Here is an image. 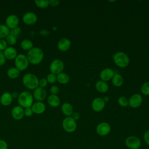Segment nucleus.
<instances>
[{"label":"nucleus","instance_id":"1","mask_svg":"<svg viewBox=\"0 0 149 149\" xmlns=\"http://www.w3.org/2000/svg\"><path fill=\"white\" fill-rule=\"evenodd\" d=\"M26 56L29 63L33 65H38L42 62L44 58V52L41 48L33 47L27 52Z\"/></svg>","mask_w":149,"mask_h":149},{"label":"nucleus","instance_id":"2","mask_svg":"<svg viewBox=\"0 0 149 149\" xmlns=\"http://www.w3.org/2000/svg\"><path fill=\"white\" fill-rule=\"evenodd\" d=\"M34 98L33 94L29 91H23L19 94L17 98V101L19 105L21 106L23 108H27L31 107L33 104Z\"/></svg>","mask_w":149,"mask_h":149},{"label":"nucleus","instance_id":"3","mask_svg":"<svg viewBox=\"0 0 149 149\" xmlns=\"http://www.w3.org/2000/svg\"><path fill=\"white\" fill-rule=\"evenodd\" d=\"M22 82L24 86L30 90H34L38 87L39 79L37 76L32 73H27L22 77Z\"/></svg>","mask_w":149,"mask_h":149},{"label":"nucleus","instance_id":"4","mask_svg":"<svg viewBox=\"0 0 149 149\" xmlns=\"http://www.w3.org/2000/svg\"><path fill=\"white\" fill-rule=\"evenodd\" d=\"M114 63L119 68H124L129 64V58L127 55L123 52H118L112 56Z\"/></svg>","mask_w":149,"mask_h":149},{"label":"nucleus","instance_id":"5","mask_svg":"<svg viewBox=\"0 0 149 149\" xmlns=\"http://www.w3.org/2000/svg\"><path fill=\"white\" fill-rule=\"evenodd\" d=\"M15 65L16 68L20 71L26 69L29 65L27 56L23 54H17L15 59Z\"/></svg>","mask_w":149,"mask_h":149},{"label":"nucleus","instance_id":"6","mask_svg":"<svg viewBox=\"0 0 149 149\" xmlns=\"http://www.w3.org/2000/svg\"><path fill=\"white\" fill-rule=\"evenodd\" d=\"M63 130L69 133H73L77 129V123L71 116L66 117L62 122Z\"/></svg>","mask_w":149,"mask_h":149},{"label":"nucleus","instance_id":"7","mask_svg":"<svg viewBox=\"0 0 149 149\" xmlns=\"http://www.w3.org/2000/svg\"><path fill=\"white\" fill-rule=\"evenodd\" d=\"M64 66V63L62 60L59 59H55L51 62L49 68L51 73L57 75L63 72Z\"/></svg>","mask_w":149,"mask_h":149},{"label":"nucleus","instance_id":"8","mask_svg":"<svg viewBox=\"0 0 149 149\" xmlns=\"http://www.w3.org/2000/svg\"><path fill=\"white\" fill-rule=\"evenodd\" d=\"M125 143L129 149H140L141 144L140 139L136 136H130L126 137Z\"/></svg>","mask_w":149,"mask_h":149},{"label":"nucleus","instance_id":"9","mask_svg":"<svg viewBox=\"0 0 149 149\" xmlns=\"http://www.w3.org/2000/svg\"><path fill=\"white\" fill-rule=\"evenodd\" d=\"M110 125L105 122H100L97 125L95 128L97 133L100 136H105L109 134L111 132Z\"/></svg>","mask_w":149,"mask_h":149},{"label":"nucleus","instance_id":"10","mask_svg":"<svg viewBox=\"0 0 149 149\" xmlns=\"http://www.w3.org/2000/svg\"><path fill=\"white\" fill-rule=\"evenodd\" d=\"M5 23V25L10 30L19 26V19L17 15L10 14L6 18Z\"/></svg>","mask_w":149,"mask_h":149},{"label":"nucleus","instance_id":"11","mask_svg":"<svg viewBox=\"0 0 149 149\" xmlns=\"http://www.w3.org/2000/svg\"><path fill=\"white\" fill-rule=\"evenodd\" d=\"M37 16L33 12H27L22 16L23 22L27 25H33L37 21Z\"/></svg>","mask_w":149,"mask_h":149},{"label":"nucleus","instance_id":"12","mask_svg":"<svg viewBox=\"0 0 149 149\" xmlns=\"http://www.w3.org/2000/svg\"><path fill=\"white\" fill-rule=\"evenodd\" d=\"M143 102L142 96L140 94H134L132 95L128 100V105L133 108L139 107Z\"/></svg>","mask_w":149,"mask_h":149},{"label":"nucleus","instance_id":"13","mask_svg":"<svg viewBox=\"0 0 149 149\" xmlns=\"http://www.w3.org/2000/svg\"><path fill=\"white\" fill-rule=\"evenodd\" d=\"M105 102L103 98L97 97L94 98L91 102V108L93 110L96 112H100L102 111L105 108Z\"/></svg>","mask_w":149,"mask_h":149},{"label":"nucleus","instance_id":"14","mask_svg":"<svg viewBox=\"0 0 149 149\" xmlns=\"http://www.w3.org/2000/svg\"><path fill=\"white\" fill-rule=\"evenodd\" d=\"M33 96L37 101H42L46 98L47 91L44 88L38 86L34 90Z\"/></svg>","mask_w":149,"mask_h":149},{"label":"nucleus","instance_id":"15","mask_svg":"<svg viewBox=\"0 0 149 149\" xmlns=\"http://www.w3.org/2000/svg\"><path fill=\"white\" fill-rule=\"evenodd\" d=\"M114 74L115 72L112 69L107 68L101 71L100 73V77L101 80L107 82L110 80H112Z\"/></svg>","mask_w":149,"mask_h":149},{"label":"nucleus","instance_id":"16","mask_svg":"<svg viewBox=\"0 0 149 149\" xmlns=\"http://www.w3.org/2000/svg\"><path fill=\"white\" fill-rule=\"evenodd\" d=\"M11 115L12 118L17 120L22 119L24 116V108L20 105L15 106L11 111Z\"/></svg>","mask_w":149,"mask_h":149},{"label":"nucleus","instance_id":"17","mask_svg":"<svg viewBox=\"0 0 149 149\" xmlns=\"http://www.w3.org/2000/svg\"><path fill=\"white\" fill-rule=\"evenodd\" d=\"M57 47L58 49L61 51H66L71 47V41L67 38H62L58 42Z\"/></svg>","mask_w":149,"mask_h":149},{"label":"nucleus","instance_id":"18","mask_svg":"<svg viewBox=\"0 0 149 149\" xmlns=\"http://www.w3.org/2000/svg\"><path fill=\"white\" fill-rule=\"evenodd\" d=\"M6 59L9 60L15 59L17 55V52L15 48L12 46H8L7 48L3 51Z\"/></svg>","mask_w":149,"mask_h":149},{"label":"nucleus","instance_id":"19","mask_svg":"<svg viewBox=\"0 0 149 149\" xmlns=\"http://www.w3.org/2000/svg\"><path fill=\"white\" fill-rule=\"evenodd\" d=\"M31 109L34 113L41 114L45 111V105L42 101H36L33 103L31 106Z\"/></svg>","mask_w":149,"mask_h":149},{"label":"nucleus","instance_id":"20","mask_svg":"<svg viewBox=\"0 0 149 149\" xmlns=\"http://www.w3.org/2000/svg\"><path fill=\"white\" fill-rule=\"evenodd\" d=\"M13 100L11 93L9 92L3 93L0 97V102L3 106H8L11 104Z\"/></svg>","mask_w":149,"mask_h":149},{"label":"nucleus","instance_id":"21","mask_svg":"<svg viewBox=\"0 0 149 149\" xmlns=\"http://www.w3.org/2000/svg\"><path fill=\"white\" fill-rule=\"evenodd\" d=\"M61 111L66 117L71 116L73 113V108L70 103L65 102L61 106Z\"/></svg>","mask_w":149,"mask_h":149},{"label":"nucleus","instance_id":"22","mask_svg":"<svg viewBox=\"0 0 149 149\" xmlns=\"http://www.w3.org/2000/svg\"><path fill=\"white\" fill-rule=\"evenodd\" d=\"M95 87L96 90L101 93H105L108 91L109 87L107 82L102 80H98L95 83Z\"/></svg>","mask_w":149,"mask_h":149},{"label":"nucleus","instance_id":"23","mask_svg":"<svg viewBox=\"0 0 149 149\" xmlns=\"http://www.w3.org/2000/svg\"><path fill=\"white\" fill-rule=\"evenodd\" d=\"M47 102L48 104L52 107H57L59 105L61 100L57 95L51 94L48 97Z\"/></svg>","mask_w":149,"mask_h":149},{"label":"nucleus","instance_id":"24","mask_svg":"<svg viewBox=\"0 0 149 149\" xmlns=\"http://www.w3.org/2000/svg\"><path fill=\"white\" fill-rule=\"evenodd\" d=\"M112 83L115 87H120L123 83V78L119 73H115L112 79Z\"/></svg>","mask_w":149,"mask_h":149},{"label":"nucleus","instance_id":"25","mask_svg":"<svg viewBox=\"0 0 149 149\" xmlns=\"http://www.w3.org/2000/svg\"><path fill=\"white\" fill-rule=\"evenodd\" d=\"M20 71L16 67H12L8 69L6 72L7 76L10 79H16L20 75Z\"/></svg>","mask_w":149,"mask_h":149},{"label":"nucleus","instance_id":"26","mask_svg":"<svg viewBox=\"0 0 149 149\" xmlns=\"http://www.w3.org/2000/svg\"><path fill=\"white\" fill-rule=\"evenodd\" d=\"M70 80L69 75L64 72H62L56 75V80L62 84H67Z\"/></svg>","mask_w":149,"mask_h":149},{"label":"nucleus","instance_id":"27","mask_svg":"<svg viewBox=\"0 0 149 149\" xmlns=\"http://www.w3.org/2000/svg\"><path fill=\"white\" fill-rule=\"evenodd\" d=\"M21 48L25 51H29L33 48V43L29 39H24L20 42Z\"/></svg>","mask_w":149,"mask_h":149},{"label":"nucleus","instance_id":"28","mask_svg":"<svg viewBox=\"0 0 149 149\" xmlns=\"http://www.w3.org/2000/svg\"><path fill=\"white\" fill-rule=\"evenodd\" d=\"M9 33L10 29L5 24H0V39L6 38Z\"/></svg>","mask_w":149,"mask_h":149},{"label":"nucleus","instance_id":"29","mask_svg":"<svg viewBox=\"0 0 149 149\" xmlns=\"http://www.w3.org/2000/svg\"><path fill=\"white\" fill-rule=\"evenodd\" d=\"M34 3L40 8H46L49 5L48 0H35Z\"/></svg>","mask_w":149,"mask_h":149},{"label":"nucleus","instance_id":"30","mask_svg":"<svg viewBox=\"0 0 149 149\" xmlns=\"http://www.w3.org/2000/svg\"><path fill=\"white\" fill-rule=\"evenodd\" d=\"M141 93L145 95H149V81L144 83L140 88Z\"/></svg>","mask_w":149,"mask_h":149},{"label":"nucleus","instance_id":"31","mask_svg":"<svg viewBox=\"0 0 149 149\" xmlns=\"http://www.w3.org/2000/svg\"><path fill=\"white\" fill-rule=\"evenodd\" d=\"M6 41L8 44L10 45H15L17 42V38L13 36V35L9 34L6 37Z\"/></svg>","mask_w":149,"mask_h":149},{"label":"nucleus","instance_id":"32","mask_svg":"<svg viewBox=\"0 0 149 149\" xmlns=\"http://www.w3.org/2000/svg\"><path fill=\"white\" fill-rule=\"evenodd\" d=\"M118 104L123 107H126L128 105V100L126 97L121 96L118 100Z\"/></svg>","mask_w":149,"mask_h":149},{"label":"nucleus","instance_id":"33","mask_svg":"<svg viewBox=\"0 0 149 149\" xmlns=\"http://www.w3.org/2000/svg\"><path fill=\"white\" fill-rule=\"evenodd\" d=\"M21 32H22V29L19 26H18L14 29H10L9 34H10L13 35V36H15V37L17 38L21 34Z\"/></svg>","mask_w":149,"mask_h":149},{"label":"nucleus","instance_id":"34","mask_svg":"<svg viewBox=\"0 0 149 149\" xmlns=\"http://www.w3.org/2000/svg\"><path fill=\"white\" fill-rule=\"evenodd\" d=\"M46 79H47L48 83H51V84H53L55 82H56V81H57L56 80V75L55 74H53L52 73H49L47 75Z\"/></svg>","mask_w":149,"mask_h":149},{"label":"nucleus","instance_id":"35","mask_svg":"<svg viewBox=\"0 0 149 149\" xmlns=\"http://www.w3.org/2000/svg\"><path fill=\"white\" fill-rule=\"evenodd\" d=\"M49 91L51 93V94L53 95H57L59 91V87L56 86V85H53L50 88H49Z\"/></svg>","mask_w":149,"mask_h":149},{"label":"nucleus","instance_id":"36","mask_svg":"<svg viewBox=\"0 0 149 149\" xmlns=\"http://www.w3.org/2000/svg\"><path fill=\"white\" fill-rule=\"evenodd\" d=\"M8 47V44L5 39H0V51H3Z\"/></svg>","mask_w":149,"mask_h":149},{"label":"nucleus","instance_id":"37","mask_svg":"<svg viewBox=\"0 0 149 149\" xmlns=\"http://www.w3.org/2000/svg\"><path fill=\"white\" fill-rule=\"evenodd\" d=\"M48 84V81L47 80L46 78H41L40 79H39V82H38V86L44 88L45 87L47 86V85Z\"/></svg>","mask_w":149,"mask_h":149},{"label":"nucleus","instance_id":"38","mask_svg":"<svg viewBox=\"0 0 149 149\" xmlns=\"http://www.w3.org/2000/svg\"><path fill=\"white\" fill-rule=\"evenodd\" d=\"M33 110L31 107L30 108H24V114L25 116L27 117H30L33 115Z\"/></svg>","mask_w":149,"mask_h":149},{"label":"nucleus","instance_id":"39","mask_svg":"<svg viewBox=\"0 0 149 149\" xmlns=\"http://www.w3.org/2000/svg\"><path fill=\"white\" fill-rule=\"evenodd\" d=\"M143 139L146 144L149 147V129L146 130L143 134Z\"/></svg>","mask_w":149,"mask_h":149},{"label":"nucleus","instance_id":"40","mask_svg":"<svg viewBox=\"0 0 149 149\" xmlns=\"http://www.w3.org/2000/svg\"><path fill=\"white\" fill-rule=\"evenodd\" d=\"M8 144L7 142L2 139H0V149H8Z\"/></svg>","mask_w":149,"mask_h":149},{"label":"nucleus","instance_id":"41","mask_svg":"<svg viewBox=\"0 0 149 149\" xmlns=\"http://www.w3.org/2000/svg\"><path fill=\"white\" fill-rule=\"evenodd\" d=\"M5 62H6V58L4 56L3 51H0V66L3 65Z\"/></svg>","mask_w":149,"mask_h":149},{"label":"nucleus","instance_id":"42","mask_svg":"<svg viewBox=\"0 0 149 149\" xmlns=\"http://www.w3.org/2000/svg\"><path fill=\"white\" fill-rule=\"evenodd\" d=\"M60 1L59 0H49V5L52 7H55L59 5Z\"/></svg>","mask_w":149,"mask_h":149},{"label":"nucleus","instance_id":"43","mask_svg":"<svg viewBox=\"0 0 149 149\" xmlns=\"http://www.w3.org/2000/svg\"><path fill=\"white\" fill-rule=\"evenodd\" d=\"M71 117H72L75 121H76V120H78L80 119V113L78 112H73V114L72 115Z\"/></svg>","mask_w":149,"mask_h":149},{"label":"nucleus","instance_id":"44","mask_svg":"<svg viewBox=\"0 0 149 149\" xmlns=\"http://www.w3.org/2000/svg\"><path fill=\"white\" fill-rule=\"evenodd\" d=\"M11 95H12V97L13 98H17L18 97H19V94L16 91H13L11 93Z\"/></svg>","mask_w":149,"mask_h":149},{"label":"nucleus","instance_id":"45","mask_svg":"<svg viewBox=\"0 0 149 149\" xmlns=\"http://www.w3.org/2000/svg\"><path fill=\"white\" fill-rule=\"evenodd\" d=\"M103 100H104V101H105V102H107L109 101V98H108V97L105 96V97H104Z\"/></svg>","mask_w":149,"mask_h":149},{"label":"nucleus","instance_id":"46","mask_svg":"<svg viewBox=\"0 0 149 149\" xmlns=\"http://www.w3.org/2000/svg\"><path fill=\"white\" fill-rule=\"evenodd\" d=\"M147 149H149V147H148V148H147Z\"/></svg>","mask_w":149,"mask_h":149}]
</instances>
